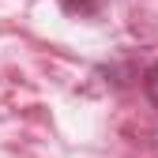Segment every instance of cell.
Here are the masks:
<instances>
[{
    "mask_svg": "<svg viewBox=\"0 0 158 158\" xmlns=\"http://www.w3.org/2000/svg\"><path fill=\"white\" fill-rule=\"evenodd\" d=\"M143 90H147V98H151V102L158 106V60L147 68V75H143Z\"/></svg>",
    "mask_w": 158,
    "mask_h": 158,
    "instance_id": "1",
    "label": "cell"
},
{
    "mask_svg": "<svg viewBox=\"0 0 158 158\" xmlns=\"http://www.w3.org/2000/svg\"><path fill=\"white\" fill-rule=\"evenodd\" d=\"M60 4H64L72 15H94V11H98V0H60Z\"/></svg>",
    "mask_w": 158,
    "mask_h": 158,
    "instance_id": "2",
    "label": "cell"
}]
</instances>
